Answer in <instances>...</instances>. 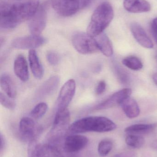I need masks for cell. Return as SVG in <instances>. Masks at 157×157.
Masks as SVG:
<instances>
[{
  "label": "cell",
  "mask_w": 157,
  "mask_h": 157,
  "mask_svg": "<svg viewBox=\"0 0 157 157\" xmlns=\"http://www.w3.org/2000/svg\"><path fill=\"white\" fill-rule=\"evenodd\" d=\"M39 6V0H26L14 3L1 0V29H13L23 22L29 20L37 12Z\"/></svg>",
  "instance_id": "cell-1"
},
{
  "label": "cell",
  "mask_w": 157,
  "mask_h": 157,
  "mask_svg": "<svg viewBox=\"0 0 157 157\" xmlns=\"http://www.w3.org/2000/svg\"><path fill=\"white\" fill-rule=\"evenodd\" d=\"M117 128L116 124L108 118L102 116H89L73 123L68 128V135L88 132L103 133L111 132Z\"/></svg>",
  "instance_id": "cell-2"
},
{
  "label": "cell",
  "mask_w": 157,
  "mask_h": 157,
  "mask_svg": "<svg viewBox=\"0 0 157 157\" xmlns=\"http://www.w3.org/2000/svg\"><path fill=\"white\" fill-rule=\"evenodd\" d=\"M114 16L112 6L108 2H104L96 7L91 17L87 29V33L92 37L103 33Z\"/></svg>",
  "instance_id": "cell-3"
},
{
  "label": "cell",
  "mask_w": 157,
  "mask_h": 157,
  "mask_svg": "<svg viewBox=\"0 0 157 157\" xmlns=\"http://www.w3.org/2000/svg\"><path fill=\"white\" fill-rule=\"evenodd\" d=\"M70 114L68 109L57 111L52 127L49 133L51 144L56 145L61 141L63 136L67 133L69 127Z\"/></svg>",
  "instance_id": "cell-4"
},
{
  "label": "cell",
  "mask_w": 157,
  "mask_h": 157,
  "mask_svg": "<svg viewBox=\"0 0 157 157\" xmlns=\"http://www.w3.org/2000/svg\"><path fill=\"white\" fill-rule=\"evenodd\" d=\"M72 43L74 48L81 54L87 55L99 51L95 38L87 33L78 32L72 37Z\"/></svg>",
  "instance_id": "cell-5"
},
{
  "label": "cell",
  "mask_w": 157,
  "mask_h": 157,
  "mask_svg": "<svg viewBox=\"0 0 157 157\" xmlns=\"http://www.w3.org/2000/svg\"><path fill=\"white\" fill-rule=\"evenodd\" d=\"M41 131V126L29 117L22 118L19 122V136L24 142L30 143L36 141Z\"/></svg>",
  "instance_id": "cell-6"
},
{
  "label": "cell",
  "mask_w": 157,
  "mask_h": 157,
  "mask_svg": "<svg viewBox=\"0 0 157 157\" xmlns=\"http://www.w3.org/2000/svg\"><path fill=\"white\" fill-rule=\"evenodd\" d=\"M48 9L47 4L39 6L34 15L29 20V29L31 35L40 36L47 25Z\"/></svg>",
  "instance_id": "cell-7"
},
{
  "label": "cell",
  "mask_w": 157,
  "mask_h": 157,
  "mask_svg": "<svg viewBox=\"0 0 157 157\" xmlns=\"http://www.w3.org/2000/svg\"><path fill=\"white\" fill-rule=\"evenodd\" d=\"M51 3L54 11L63 17L71 16L84 9L82 0H51Z\"/></svg>",
  "instance_id": "cell-8"
},
{
  "label": "cell",
  "mask_w": 157,
  "mask_h": 157,
  "mask_svg": "<svg viewBox=\"0 0 157 157\" xmlns=\"http://www.w3.org/2000/svg\"><path fill=\"white\" fill-rule=\"evenodd\" d=\"M58 146L52 144H36V141L29 143V157H61Z\"/></svg>",
  "instance_id": "cell-9"
},
{
  "label": "cell",
  "mask_w": 157,
  "mask_h": 157,
  "mask_svg": "<svg viewBox=\"0 0 157 157\" xmlns=\"http://www.w3.org/2000/svg\"><path fill=\"white\" fill-rule=\"evenodd\" d=\"M76 84L74 79L66 81L62 87L57 100V111L67 109L75 93Z\"/></svg>",
  "instance_id": "cell-10"
},
{
  "label": "cell",
  "mask_w": 157,
  "mask_h": 157,
  "mask_svg": "<svg viewBox=\"0 0 157 157\" xmlns=\"http://www.w3.org/2000/svg\"><path fill=\"white\" fill-rule=\"evenodd\" d=\"M46 42L47 40L43 37L31 35L16 38L12 42V46L18 49L30 50L41 47Z\"/></svg>",
  "instance_id": "cell-11"
},
{
  "label": "cell",
  "mask_w": 157,
  "mask_h": 157,
  "mask_svg": "<svg viewBox=\"0 0 157 157\" xmlns=\"http://www.w3.org/2000/svg\"><path fill=\"white\" fill-rule=\"evenodd\" d=\"M87 137L78 134L69 135L65 137L63 144L64 151L68 154H73L83 150L87 146Z\"/></svg>",
  "instance_id": "cell-12"
},
{
  "label": "cell",
  "mask_w": 157,
  "mask_h": 157,
  "mask_svg": "<svg viewBox=\"0 0 157 157\" xmlns=\"http://www.w3.org/2000/svg\"><path fill=\"white\" fill-rule=\"evenodd\" d=\"M131 93V90L129 88L119 90L96 106L94 109L96 110L106 109L118 105H120L125 99L130 97Z\"/></svg>",
  "instance_id": "cell-13"
},
{
  "label": "cell",
  "mask_w": 157,
  "mask_h": 157,
  "mask_svg": "<svg viewBox=\"0 0 157 157\" xmlns=\"http://www.w3.org/2000/svg\"><path fill=\"white\" fill-rule=\"evenodd\" d=\"M60 82L59 76L53 75L50 77L37 89L35 93L36 98L40 99L50 96L56 91Z\"/></svg>",
  "instance_id": "cell-14"
},
{
  "label": "cell",
  "mask_w": 157,
  "mask_h": 157,
  "mask_svg": "<svg viewBox=\"0 0 157 157\" xmlns=\"http://www.w3.org/2000/svg\"><path fill=\"white\" fill-rule=\"evenodd\" d=\"M131 30L136 41L142 47L146 48H153V42L141 25L137 23H132L131 25Z\"/></svg>",
  "instance_id": "cell-15"
},
{
  "label": "cell",
  "mask_w": 157,
  "mask_h": 157,
  "mask_svg": "<svg viewBox=\"0 0 157 157\" xmlns=\"http://www.w3.org/2000/svg\"><path fill=\"white\" fill-rule=\"evenodd\" d=\"M14 72L18 78L23 82H26L29 78L28 66L23 55H18L14 62Z\"/></svg>",
  "instance_id": "cell-16"
},
{
  "label": "cell",
  "mask_w": 157,
  "mask_h": 157,
  "mask_svg": "<svg viewBox=\"0 0 157 157\" xmlns=\"http://www.w3.org/2000/svg\"><path fill=\"white\" fill-rule=\"evenodd\" d=\"M124 6L128 12L132 13H142L151 10L150 3L146 0H124Z\"/></svg>",
  "instance_id": "cell-17"
},
{
  "label": "cell",
  "mask_w": 157,
  "mask_h": 157,
  "mask_svg": "<svg viewBox=\"0 0 157 157\" xmlns=\"http://www.w3.org/2000/svg\"><path fill=\"white\" fill-rule=\"evenodd\" d=\"M120 105L125 115L130 119L136 118L140 114V110L138 104L130 97L125 99Z\"/></svg>",
  "instance_id": "cell-18"
},
{
  "label": "cell",
  "mask_w": 157,
  "mask_h": 157,
  "mask_svg": "<svg viewBox=\"0 0 157 157\" xmlns=\"http://www.w3.org/2000/svg\"><path fill=\"white\" fill-rule=\"evenodd\" d=\"M28 58L32 74L35 78L40 79L43 75V69L35 49L29 51Z\"/></svg>",
  "instance_id": "cell-19"
},
{
  "label": "cell",
  "mask_w": 157,
  "mask_h": 157,
  "mask_svg": "<svg viewBox=\"0 0 157 157\" xmlns=\"http://www.w3.org/2000/svg\"><path fill=\"white\" fill-rule=\"evenodd\" d=\"M99 50L105 56L108 57H111L113 53V47L109 38L105 33L95 37Z\"/></svg>",
  "instance_id": "cell-20"
},
{
  "label": "cell",
  "mask_w": 157,
  "mask_h": 157,
  "mask_svg": "<svg viewBox=\"0 0 157 157\" xmlns=\"http://www.w3.org/2000/svg\"><path fill=\"white\" fill-rule=\"evenodd\" d=\"M1 88L4 92L11 98H15L17 95L16 88L14 81L9 75L3 73L0 78Z\"/></svg>",
  "instance_id": "cell-21"
},
{
  "label": "cell",
  "mask_w": 157,
  "mask_h": 157,
  "mask_svg": "<svg viewBox=\"0 0 157 157\" xmlns=\"http://www.w3.org/2000/svg\"><path fill=\"white\" fill-rule=\"evenodd\" d=\"M156 127V124H138L127 127L124 132L128 134H146L154 131Z\"/></svg>",
  "instance_id": "cell-22"
},
{
  "label": "cell",
  "mask_w": 157,
  "mask_h": 157,
  "mask_svg": "<svg viewBox=\"0 0 157 157\" xmlns=\"http://www.w3.org/2000/svg\"><path fill=\"white\" fill-rule=\"evenodd\" d=\"M125 143L130 147L138 149L143 147L145 144V139L137 135L129 134L125 138Z\"/></svg>",
  "instance_id": "cell-23"
},
{
  "label": "cell",
  "mask_w": 157,
  "mask_h": 157,
  "mask_svg": "<svg viewBox=\"0 0 157 157\" xmlns=\"http://www.w3.org/2000/svg\"><path fill=\"white\" fill-rule=\"evenodd\" d=\"M122 63L124 66L133 71H140L143 68L141 61L135 56L126 57L123 60Z\"/></svg>",
  "instance_id": "cell-24"
},
{
  "label": "cell",
  "mask_w": 157,
  "mask_h": 157,
  "mask_svg": "<svg viewBox=\"0 0 157 157\" xmlns=\"http://www.w3.org/2000/svg\"><path fill=\"white\" fill-rule=\"evenodd\" d=\"M113 147V143L111 140L106 139L101 140L98 146L99 154L101 156L104 157L108 155Z\"/></svg>",
  "instance_id": "cell-25"
},
{
  "label": "cell",
  "mask_w": 157,
  "mask_h": 157,
  "mask_svg": "<svg viewBox=\"0 0 157 157\" xmlns=\"http://www.w3.org/2000/svg\"><path fill=\"white\" fill-rule=\"evenodd\" d=\"M48 106L45 102H40L37 104L30 112V115L35 119L41 118L48 110Z\"/></svg>",
  "instance_id": "cell-26"
},
{
  "label": "cell",
  "mask_w": 157,
  "mask_h": 157,
  "mask_svg": "<svg viewBox=\"0 0 157 157\" xmlns=\"http://www.w3.org/2000/svg\"><path fill=\"white\" fill-rule=\"evenodd\" d=\"M9 97L1 92L0 93V102L1 104L6 109L9 110H14L16 108V103L11 100Z\"/></svg>",
  "instance_id": "cell-27"
},
{
  "label": "cell",
  "mask_w": 157,
  "mask_h": 157,
  "mask_svg": "<svg viewBox=\"0 0 157 157\" xmlns=\"http://www.w3.org/2000/svg\"><path fill=\"white\" fill-rule=\"evenodd\" d=\"M115 71L118 79L120 80L121 83L123 84H127L129 83L130 77L129 75L126 72L119 67H116L115 68Z\"/></svg>",
  "instance_id": "cell-28"
},
{
  "label": "cell",
  "mask_w": 157,
  "mask_h": 157,
  "mask_svg": "<svg viewBox=\"0 0 157 157\" xmlns=\"http://www.w3.org/2000/svg\"><path fill=\"white\" fill-rule=\"evenodd\" d=\"M47 60L50 64L52 65H56L59 63L60 56L58 53L54 51L48 52L46 55Z\"/></svg>",
  "instance_id": "cell-29"
},
{
  "label": "cell",
  "mask_w": 157,
  "mask_h": 157,
  "mask_svg": "<svg viewBox=\"0 0 157 157\" xmlns=\"http://www.w3.org/2000/svg\"><path fill=\"white\" fill-rule=\"evenodd\" d=\"M106 89V83L104 81H100L96 89V95H100L103 94Z\"/></svg>",
  "instance_id": "cell-30"
},
{
  "label": "cell",
  "mask_w": 157,
  "mask_h": 157,
  "mask_svg": "<svg viewBox=\"0 0 157 157\" xmlns=\"http://www.w3.org/2000/svg\"><path fill=\"white\" fill-rule=\"evenodd\" d=\"M151 31L154 39L157 44V17L154 19L151 24Z\"/></svg>",
  "instance_id": "cell-31"
},
{
  "label": "cell",
  "mask_w": 157,
  "mask_h": 157,
  "mask_svg": "<svg viewBox=\"0 0 157 157\" xmlns=\"http://www.w3.org/2000/svg\"><path fill=\"white\" fill-rule=\"evenodd\" d=\"M0 138H1V148H0V151H1V154H2L6 148V142L4 136L2 135V133L0 135Z\"/></svg>",
  "instance_id": "cell-32"
},
{
  "label": "cell",
  "mask_w": 157,
  "mask_h": 157,
  "mask_svg": "<svg viewBox=\"0 0 157 157\" xmlns=\"http://www.w3.org/2000/svg\"><path fill=\"white\" fill-rule=\"evenodd\" d=\"M114 157H136V155L132 152H127L116 155Z\"/></svg>",
  "instance_id": "cell-33"
},
{
  "label": "cell",
  "mask_w": 157,
  "mask_h": 157,
  "mask_svg": "<svg viewBox=\"0 0 157 157\" xmlns=\"http://www.w3.org/2000/svg\"><path fill=\"white\" fill-rule=\"evenodd\" d=\"M151 147L153 148V149H156L157 150V140L155 141H154V142H152L151 144Z\"/></svg>",
  "instance_id": "cell-34"
},
{
  "label": "cell",
  "mask_w": 157,
  "mask_h": 157,
  "mask_svg": "<svg viewBox=\"0 0 157 157\" xmlns=\"http://www.w3.org/2000/svg\"><path fill=\"white\" fill-rule=\"evenodd\" d=\"M153 79L155 84L157 86V73L155 74L153 76Z\"/></svg>",
  "instance_id": "cell-35"
},
{
  "label": "cell",
  "mask_w": 157,
  "mask_h": 157,
  "mask_svg": "<svg viewBox=\"0 0 157 157\" xmlns=\"http://www.w3.org/2000/svg\"><path fill=\"white\" fill-rule=\"evenodd\" d=\"M61 157H65L63 156L62 155H61Z\"/></svg>",
  "instance_id": "cell-36"
}]
</instances>
